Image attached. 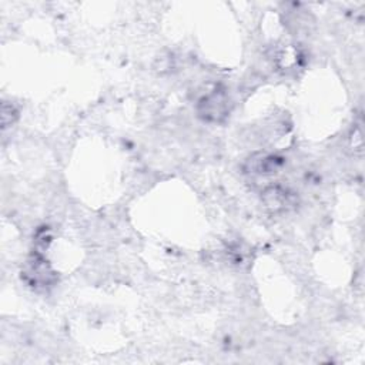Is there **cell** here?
Returning a JSON list of instances; mask_svg holds the SVG:
<instances>
[{
    "instance_id": "1",
    "label": "cell",
    "mask_w": 365,
    "mask_h": 365,
    "mask_svg": "<svg viewBox=\"0 0 365 365\" xmlns=\"http://www.w3.org/2000/svg\"><path fill=\"white\" fill-rule=\"evenodd\" d=\"M228 97L221 90H212L198 101V114L205 121L220 123L228 115Z\"/></svg>"
},
{
    "instance_id": "2",
    "label": "cell",
    "mask_w": 365,
    "mask_h": 365,
    "mask_svg": "<svg viewBox=\"0 0 365 365\" xmlns=\"http://www.w3.org/2000/svg\"><path fill=\"white\" fill-rule=\"evenodd\" d=\"M262 198H264L265 205H267L271 211H274V212L285 211V210L291 208V207L294 205V202H295L292 192L288 191L287 188L279 187V185L268 187V188L262 192Z\"/></svg>"
},
{
    "instance_id": "3",
    "label": "cell",
    "mask_w": 365,
    "mask_h": 365,
    "mask_svg": "<svg viewBox=\"0 0 365 365\" xmlns=\"http://www.w3.org/2000/svg\"><path fill=\"white\" fill-rule=\"evenodd\" d=\"M281 165V160L274 155H258L257 158H250L248 161V171L255 174H272Z\"/></svg>"
}]
</instances>
